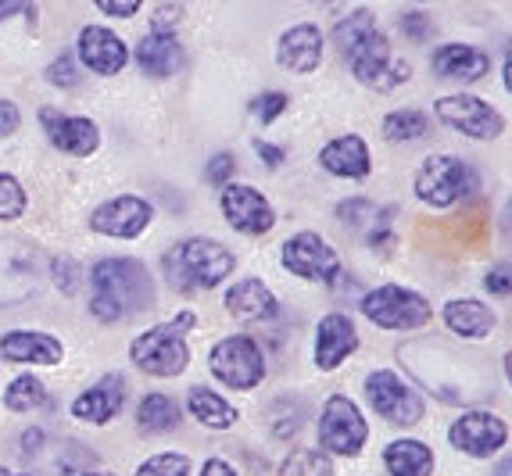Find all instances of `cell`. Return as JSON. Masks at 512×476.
I'll return each mask as SVG.
<instances>
[{
  "label": "cell",
  "instance_id": "obj_45",
  "mask_svg": "<svg viewBox=\"0 0 512 476\" xmlns=\"http://www.w3.org/2000/svg\"><path fill=\"white\" fill-rule=\"evenodd\" d=\"M255 151H258V158H262L265 165H273V169L283 162V151H280V147L265 144V140H255Z\"/></svg>",
  "mask_w": 512,
  "mask_h": 476
},
{
  "label": "cell",
  "instance_id": "obj_27",
  "mask_svg": "<svg viewBox=\"0 0 512 476\" xmlns=\"http://www.w3.org/2000/svg\"><path fill=\"white\" fill-rule=\"evenodd\" d=\"M384 466L391 476H430L434 473V451H430L423 441L402 437V441L387 444Z\"/></svg>",
  "mask_w": 512,
  "mask_h": 476
},
{
  "label": "cell",
  "instance_id": "obj_21",
  "mask_svg": "<svg viewBox=\"0 0 512 476\" xmlns=\"http://www.w3.org/2000/svg\"><path fill=\"white\" fill-rule=\"evenodd\" d=\"M0 351L8 362H22V366H58L65 348L61 340L51 333H36V330H11L0 337Z\"/></svg>",
  "mask_w": 512,
  "mask_h": 476
},
{
  "label": "cell",
  "instance_id": "obj_35",
  "mask_svg": "<svg viewBox=\"0 0 512 476\" xmlns=\"http://www.w3.org/2000/svg\"><path fill=\"white\" fill-rule=\"evenodd\" d=\"M337 215H341V222H348V226H380V215H376V208L369 201H344L341 208H337Z\"/></svg>",
  "mask_w": 512,
  "mask_h": 476
},
{
  "label": "cell",
  "instance_id": "obj_1",
  "mask_svg": "<svg viewBox=\"0 0 512 476\" xmlns=\"http://www.w3.org/2000/svg\"><path fill=\"white\" fill-rule=\"evenodd\" d=\"M333 43L341 47L344 61L351 65L355 79L373 86V90H380V94H387V90H394V86H402L412 79L409 61H402L391 51V40L380 33L373 11L362 8V11H351L348 18H341L337 29H333Z\"/></svg>",
  "mask_w": 512,
  "mask_h": 476
},
{
  "label": "cell",
  "instance_id": "obj_29",
  "mask_svg": "<svg viewBox=\"0 0 512 476\" xmlns=\"http://www.w3.org/2000/svg\"><path fill=\"white\" fill-rule=\"evenodd\" d=\"M180 423V405L165 394H147L137 408V426L140 434H169Z\"/></svg>",
  "mask_w": 512,
  "mask_h": 476
},
{
  "label": "cell",
  "instance_id": "obj_43",
  "mask_svg": "<svg viewBox=\"0 0 512 476\" xmlns=\"http://www.w3.org/2000/svg\"><path fill=\"white\" fill-rule=\"evenodd\" d=\"M97 11H104V15H137L140 11V0H97Z\"/></svg>",
  "mask_w": 512,
  "mask_h": 476
},
{
  "label": "cell",
  "instance_id": "obj_46",
  "mask_svg": "<svg viewBox=\"0 0 512 476\" xmlns=\"http://www.w3.org/2000/svg\"><path fill=\"white\" fill-rule=\"evenodd\" d=\"M201 476H237V469H233L226 459H208L205 469H201Z\"/></svg>",
  "mask_w": 512,
  "mask_h": 476
},
{
  "label": "cell",
  "instance_id": "obj_41",
  "mask_svg": "<svg viewBox=\"0 0 512 476\" xmlns=\"http://www.w3.org/2000/svg\"><path fill=\"white\" fill-rule=\"evenodd\" d=\"M237 172V162H233V154H215L212 162H208V183L215 187H226V179Z\"/></svg>",
  "mask_w": 512,
  "mask_h": 476
},
{
  "label": "cell",
  "instance_id": "obj_44",
  "mask_svg": "<svg viewBox=\"0 0 512 476\" xmlns=\"http://www.w3.org/2000/svg\"><path fill=\"white\" fill-rule=\"evenodd\" d=\"M18 122H22V115H18V108L11 101H0V136H11L18 129Z\"/></svg>",
  "mask_w": 512,
  "mask_h": 476
},
{
  "label": "cell",
  "instance_id": "obj_40",
  "mask_svg": "<svg viewBox=\"0 0 512 476\" xmlns=\"http://www.w3.org/2000/svg\"><path fill=\"white\" fill-rule=\"evenodd\" d=\"M183 4H158L154 8V29L151 33H172V26H180Z\"/></svg>",
  "mask_w": 512,
  "mask_h": 476
},
{
  "label": "cell",
  "instance_id": "obj_10",
  "mask_svg": "<svg viewBox=\"0 0 512 476\" xmlns=\"http://www.w3.org/2000/svg\"><path fill=\"white\" fill-rule=\"evenodd\" d=\"M366 441H369V426L362 419L359 405L351 398H344V394H333L323 405V419H319V444H323V451L359 455Z\"/></svg>",
  "mask_w": 512,
  "mask_h": 476
},
{
  "label": "cell",
  "instance_id": "obj_17",
  "mask_svg": "<svg viewBox=\"0 0 512 476\" xmlns=\"http://www.w3.org/2000/svg\"><path fill=\"white\" fill-rule=\"evenodd\" d=\"M355 351H359V330H355V323L344 312H330L319 323L316 333V366L323 373H330V369H337Z\"/></svg>",
  "mask_w": 512,
  "mask_h": 476
},
{
  "label": "cell",
  "instance_id": "obj_9",
  "mask_svg": "<svg viewBox=\"0 0 512 476\" xmlns=\"http://www.w3.org/2000/svg\"><path fill=\"white\" fill-rule=\"evenodd\" d=\"M40 287V251L26 240H0V308L22 305Z\"/></svg>",
  "mask_w": 512,
  "mask_h": 476
},
{
  "label": "cell",
  "instance_id": "obj_34",
  "mask_svg": "<svg viewBox=\"0 0 512 476\" xmlns=\"http://www.w3.org/2000/svg\"><path fill=\"white\" fill-rule=\"evenodd\" d=\"M137 476H190V459L180 455V451H165V455L147 459L137 469Z\"/></svg>",
  "mask_w": 512,
  "mask_h": 476
},
{
  "label": "cell",
  "instance_id": "obj_3",
  "mask_svg": "<svg viewBox=\"0 0 512 476\" xmlns=\"http://www.w3.org/2000/svg\"><path fill=\"white\" fill-rule=\"evenodd\" d=\"M165 269H169L172 287L208 290V287H219V283L237 269V258H233L230 247H222L219 240L190 237L172 247V255L165 258Z\"/></svg>",
  "mask_w": 512,
  "mask_h": 476
},
{
  "label": "cell",
  "instance_id": "obj_23",
  "mask_svg": "<svg viewBox=\"0 0 512 476\" xmlns=\"http://www.w3.org/2000/svg\"><path fill=\"white\" fill-rule=\"evenodd\" d=\"M319 165H323L326 172H333V176H341V179H366L369 169H373L366 140L355 136V133L330 140V144L319 151Z\"/></svg>",
  "mask_w": 512,
  "mask_h": 476
},
{
  "label": "cell",
  "instance_id": "obj_42",
  "mask_svg": "<svg viewBox=\"0 0 512 476\" xmlns=\"http://www.w3.org/2000/svg\"><path fill=\"white\" fill-rule=\"evenodd\" d=\"M402 33L412 36V40H427L430 33V18L423 15V11H409V15L402 18Z\"/></svg>",
  "mask_w": 512,
  "mask_h": 476
},
{
  "label": "cell",
  "instance_id": "obj_20",
  "mask_svg": "<svg viewBox=\"0 0 512 476\" xmlns=\"http://www.w3.org/2000/svg\"><path fill=\"white\" fill-rule=\"evenodd\" d=\"M276 58L287 72H298V76H308L316 72L319 61H323V33H319L312 22H301V26L287 29L280 36V47H276Z\"/></svg>",
  "mask_w": 512,
  "mask_h": 476
},
{
  "label": "cell",
  "instance_id": "obj_37",
  "mask_svg": "<svg viewBox=\"0 0 512 476\" xmlns=\"http://www.w3.org/2000/svg\"><path fill=\"white\" fill-rule=\"evenodd\" d=\"M47 79L54 86H76L79 83V68H76V58L72 54H61L51 68H47Z\"/></svg>",
  "mask_w": 512,
  "mask_h": 476
},
{
  "label": "cell",
  "instance_id": "obj_7",
  "mask_svg": "<svg viewBox=\"0 0 512 476\" xmlns=\"http://www.w3.org/2000/svg\"><path fill=\"white\" fill-rule=\"evenodd\" d=\"M215 380H222L233 391H251L265 380V358L251 337H226L208 355Z\"/></svg>",
  "mask_w": 512,
  "mask_h": 476
},
{
  "label": "cell",
  "instance_id": "obj_39",
  "mask_svg": "<svg viewBox=\"0 0 512 476\" xmlns=\"http://www.w3.org/2000/svg\"><path fill=\"white\" fill-rule=\"evenodd\" d=\"M484 287L491 290L495 298H509V294H512V265L509 262L495 265V269L484 276Z\"/></svg>",
  "mask_w": 512,
  "mask_h": 476
},
{
  "label": "cell",
  "instance_id": "obj_31",
  "mask_svg": "<svg viewBox=\"0 0 512 476\" xmlns=\"http://www.w3.org/2000/svg\"><path fill=\"white\" fill-rule=\"evenodd\" d=\"M280 476H333V462L319 448H298L283 459Z\"/></svg>",
  "mask_w": 512,
  "mask_h": 476
},
{
  "label": "cell",
  "instance_id": "obj_28",
  "mask_svg": "<svg viewBox=\"0 0 512 476\" xmlns=\"http://www.w3.org/2000/svg\"><path fill=\"white\" fill-rule=\"evenodd\" d=\"M187 408L197 423L212 426V430H230V426L237 423V408H233L230 401H222L215 391H205V387H194V391H190Z\"/></svg>",
  "mask_w": 512,
  "mask_h": 476
},
{
  "label": "cell",
  "instance_id": "obj_19",
  "mask_svg": "<svg viewBox=\"0 0 512 476\" xmlns=\"http://www.w3.org/2000/svg\"><path fill=\"white\" fill-rule=\"evenodd\" d=\"M122 401H126V380H122L119 373H108V376H101L90 391H83L72 401V416L83 419V423L104 426L108 419H115Z\"/></svg>",
  "mask_w": 512,
  "mask_h": 476
},
{
  "label": "cell",
  "instance_id": "obj_36",
  "mask_svg": "<svg viewBox=\"0 0 512 476\" xmlns=\"http://www.w3.org/2000/svg\"><path fill=\"white\" fill-rule=\"evenodd\" d=\"M283 111H287V94H280V90H273V94H262V97H255L251 101V115H255L258 122H269L273 119H280Z\"/></svg>",
  "mask_w": 512,
  "mask_h": 476
},
{
  "label": "cell",
  "instance_id": "obj_5",
  "mask_svg": "<svg viewBox=\"0 0 512 476\" xmlns=\"http://www.w3.org/2000/svg\"><path fill=\"white\" fill-rule=\"evenodd\" d=\"M362 315L380 330H419L434 319V308L423 294L398 283H384V287L369 290L362 298Z\"/></svg>",
  "mask_w": 512,
  "mask_h": 476
},
{
  "label": "cell",
  "instance_id": "obj_4",
  "mask_svg": "<svg viewBox=\"0 0 512 476\" xmlns=\"http://www.w3.org/2000/svg\"><path fill=\"white\" fill-rule=\"evenodd\" d=\"M194 326V312L176 315L172 323L151 326L147 333H140L129 348V358L137 362V369L151 376H180L190 366V348L183 340V330Z\"/></svg>",
  "mask_w": 512,
  "mask_h": 476
},
{
  "label": "cell",
  "instance_id": "obj_32",
  "mask_svg": "<svg viewBox=\"0 0 512 476\" xmlns=\"http://www.w3.org/2000/svg\"><path fill=\"white\" fill-rule=\"evenodd\" d=\"M4 405L11 412H33V408L47 405V391H43V383L36 376H18V380H11L8 394H4Z\"/></svg>",
  "mask_w": 512,
  "mask_h": 476
},
{
  "label": "cell",
  "instance_id": "obj_15",
  "mask_svg": "<svg viewBox=\"0 0 512 476\" xmlns=\"http://www.w3.org/2000/svg\"><path fill=\"white\" fill-rule=\"evenodd\" d=\"M151 219H154V212L144 197L122 194V197H111L108 204H101V208L90 215V226H94L97 233H108V237L133 240L151 226Z\"/></svg>",
  "mask_w": 512,
  "mask_h": 476
},
{
  "label": "cell",
  "instance_id": "obj_25",
  "mask_svg": "<svg viewBox=\"0 0 512 476\" xmlns=\"http://www.w3.org/2000/svg\"><path fill=\"white\" fill-rule=\"evenodd\" d=\"M226 308L244 323H265L276 315V294L262 280H240L226 294Z\"/></svg>",
  "mask_w": 512,
  "mask_h": 476
},
{
  "label": "cell",
  "instance_id": "obj_18",
  "mask_svg": "<svg viewBox=\"0 0 512 476\" xmlns=\"http://www.w3.org/2000/svg\"><path fill=\"white\" fill-rule=\"evenodd\" d=\"M76 54L90 72H97V76H115V72H122V65H126V58H129L126 43L104 26H86L83 33H79Z\"/></svg>",
  "mask_w": 512,
  "mask_h": 476
},
{
  "label": "cell",
  "instance_id": "obj_51",
  "mask_svg": "<svg viewBox=\"0 0 512 476\" xmlns=\"http://www.w3.org/2000/svg\"><path fill=\"white\" fill-rule=\"evenodd\" d=\"M79 476H115V473H104V469H97L94 473V469H86V473H79Z\"/></svg>",
  "mask_w": 512,
  "mask_h": 476
},
{
  "label": "cell",
  "instance_id": "obj_50",
  "mask_svg": "<svg viewBox=\"0 0 512 476\" xmlns=\"http://www.w3.org/2000/svg\"><path fill=\"white\" fill-rule=\"evenodd\" d=\"M505 376H509V383H512V351L505 355Z\"/></svg>",
  "mask_w": 512,
  "mask_h": 476
},
{
  "label": "cell",
  "instance_id": "obj_49",
  "mask_svg": "<svg viewBox=\"0 0 512 476\" xmlns=\"http://www.w3.org/2000/svg\"><path fill=\"white\" fill-rule=\"evenodd\" d=\"M505 90L512 94V54L505 58Z\"/></svg>",
  "mask_w": 512,
  "mask_h": 476
},
{
  "label": "cell",
  "instance_id": "obj_16",
  "mask_svg": "<svg viewBox=\"0 0 512 476\" xmlns=\"http://www.w3.org/2000/svg\"><path fill=\"white\" fill-rule=\"evenodd\" d=\"M40 122H43L47 140H51L58 151L72 154V158H86V154H94L97 144H101L97 126L90 119H83V115H61V111H54V108H43Z\"/></svg>",
  "mask_w": 512,
  "mask_h": 476
},
{
  "label": "cell",
  "instance_id": "obj_12",
  "mask_svg": "<svg viewBox=\"0 0 512 476\" xmlns=\"http://www.w3.org/2000/svg\"><path fill=\"white\" fill-rule=\"evenodd\" d=\"M283 269L312 283H330L341 276V258L319 233H294L283 244Z\"/></svg>",
  "mask_w": 512,
  "mask_h": 476
},
{
  "label": "cell",
  "instance_id": "obj_52",
  "mask_svg": "<svg viewBox=\"0 0 512 476\" xmlns=\"http://www.w3.org/2000/svg\"><path fill=\"white\" fill-rule=\"evenodd\" d=\"M0 476H26V473H8V469H0Z\"/></svg>",
  "mask_w": 512,
  "mask_h": 476
},
{
  "label": "cell",
  "instance_id": "obj_14",
  "mask_svg": "<svg viewBox=\"0 0 512 476\" xmlns=\"http://www.w3.org/2000/svg\"><path fill=\"white\" fill-rule=\"evenodd\" d=\"M222 215L230 219V226L237 233H248V237H262V233L273 230V204L265 201L255 187H240V183H226L222 187Z\"/></svg>",
  "mask_w": 512,
  "mask_h": 476
},
{
  "label": "cell",
  "instance_id": "obj_24",
  "mask_svg": "<svg viewBox=\"0 0 512 476\" xmlns=\"http://www.w3.org/2000/svg\"><path fill=\"white\" fill-rule=\"evenodd\" d=\"M498 315L477 298H455L444 305V326L462 340H484L495 330Z\"/></svg>",
  "mask_w": 512,
  "mask_h": 476
},
{
  "label": "cell",
  "instance_id": "obj_6",
  "mask_svg": "<svg viewBox=\"0 0 512 476\" xmlns=\"http://www.w3.org/2000/svg\"><path fill=\"white\" fill-rule=\"evenodd\" d=\"M473 190H477V172L455 154H434L416 172V197L430 208H452Z\"/></svg>",
  "mask_w": 512,
  "mask_h": 476
},
{
  "label": "cell",
  "instance_id": "obj_38",
  "mask_svg": "<svg viewBox=\"0 0 512 476\" xmlns=\"http://www.w3.org/2000/svg\"><path fill=\"white\" fill-rule=\"evenodd\" d=\"M51 272H54V287L65 290V294H72V290L79 287V269H76L72 258H54Z\"/></svg>",
  "mask_w": 512,
  "mask_h": 476
},
{
  "label": "cell",
  "instance_id": "obj_30",
  "mask_svg": "<svg viewBox=\"0 0 512 476\" xmlns=\"http://www.w3.org/2000/svg\"><path fill=\"white\" fill-rule=\"evenodd\" d=\"M427 115L419 108H398L391 111L384 119V136L387 140H394V144H409V140H419V136H427Z\"/></svg>",
  "mask_w": 512,
  "mask_h": 476
},
{
  "label": "cell",
  "instance_id": "obj_22",
  "mask_svg": "<svg viewBox=\"0 0 512 476\" xmlns=\"http://www.w3.org/2000/svg\"><path fill=\"white\" fill-rule=\"evenodd\" d=\"M434 72L441 79H459V83H477V79L487 76L491 68V58H487L480 47H470V43H444L437 47L434 58H430Z\"/></svg>",
  "mask_w": 512,
  "mask_h": 476
},
{
  "label": "cell",
  "instance_id": "obj_13",
  "mask_svg": "<svg viewBox=\"0 0 512 476\" xmlns=\"http://www.w3.org/2000/svg\"><path fill=\"white\" fill-rule=\"evenodd\" d=\"M448 441L452 448L466 451L473 459H491L498 448H505L509 441V426L505 419H498L495 412H484V408H473V412H462L459 419L448 430Z\"/></svg>",
  "mask_w": 512,
  "mask_h": 476
},
{
  "label": "cell",
  "instance_id": "obj_47",
  "mask_svg": "<svg viewBox=\"0 0 512 476\" xmlns=\"http://www.w3.org/2000/svg\"><path fill=\"white\" fill-rule=\"evenodd\" d=\"M29 4H0V18H8V15H15V11H26Z\"/></svg>",
  "mask_w": 512,
  "mask_h": 476
},
{
  "label": "cell",
  "instance_id": "obj_26",
  "mask_svg": "<svg viewBox=\"0 0 512 476\" xmlns=\"http://www.w3.org/2000/svg\"><path fill=\"white\" fill-rule=\"evenodd\" d=\"M183 61L180 40L172 33H147L137 47V65L144 76L154 79H169Z\"/></svg>",
  "mask_w": 512,
  "mask_h": 476
},
{
  "label": "cell",
  "instance_id": "obj_8",
  "mask_svg": "<svg viewBox=\"0 0 512 476\" xmlns=\"http://www.w3.org/2000/svg\"><path fill=\"white\" fill-rule=\"evenodd\" d=\"M366 398L376 416H384L394 426H416L423 419V398L391 369H376L366 376Z\"/></svg>",
  "mask_w": 512,
  "mask_h": 476
},
{
  "label": "cell",
  "instance_id": "obj_48",
  "mask_svg": "<svg viewBox=\"0 0 512 476\" xmlns=\"http://www.w3.org/2000/svg\"><path fill=\"white\" fill-rule=\"evenodd\" d=\"M495 476H512V459H502L495 466Z\"/></svg>",
  "mask_w": 512,
  "mask_h": 476
},
{
  "label": "cell",
  "instance_id": "obj_11",
  "mask_svg": "<svg viewBox=\"0 0 512 476\" xmlns=\"http://www.w3.org/2000/svg\"><path fill=\"white\" fill-rule=\"evenodd\" d=\"M437 119L444 126H452L455 133L470 136V140H495V136L505 133V119L502 111L491 108L487 101L473 94H452V97H441L434 104Z\"/></svg>",
  "mask_w": 512,
  "mask_h": 476
},
{
  "label": "cell",
  "instance_id": "obj_2",
  "mask_svg": "<svg viewBox=\"0 0 512 476\" xmlns=\"http://www.w3.org/2000/svg\"><path fill=\"white\" fill-rule=\"evenodd\" d=\"M94 283V301L90 312L104 323L126 319V315H140L154 305V280L151 269L137 258H104L90 272Z\"/></svg>",
  "mask_w": 512,
  "mask_h": 476
},
{
  "label": "cell",
  "instance_id": "obj_33",
  "mask_svg": "<svg viewBox=\"0 0 512 476\" xmlns=\"http://www.w3.org/2000/svg\"><path fill=\"white\" fill-rule=\"evenodd\" d=\"M26 212V190L15 176L0 172V222H11Z\"/></svg>",
  "mask_w": 512,
  "mask_h": 476
}]
</instances>
